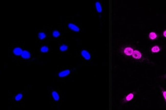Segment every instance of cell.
Listing matches in <instances>:
<instances>
[{
  "mask_svg": "<svg viewBox=\"0 0 166 110\" xmlns=\"http://www.w3.org/2000/svg\"><path fill=\"white\" fill-rule=\"evenodd\" d=\"M71 73V71L70 70H65L62 71H61L60 72L58 73V76L59 77L63 78L65 77L68 76Z\"/></svg>",
  "mask_w": 166,
  "mask_h": 110,
  "instance_id": "obj_6",
  "label": "cell"
},
{
  "mask_svg": "<svg viewBox=\"0 0 166 110\" xmlns=\"http://www.w3.org/2000/svg\"><path fill=\"white\" fill-rule=\"evenodd\" d=\"M134 50L131 47H126L124 49L123 52H124V53L125 55L130 56H132V53H133V52H134Z\"/></svg>",
  "mask_w": 166,
  "mask_h": 110,
  "instance_id": "obj_2",
  "label": "cell"
},
{
  "mask_svg": "<svg viewBox=\"0 0 166 110\" xmlns=\"http://www.w3.org/2000/svg\"><path fill=\"white\" fill-rule=\"evenodd\" d=\"M38 37L41 40H44L46 37V34L44 32H40L38 34Z\"/></svg>",
  "mask_w": 166,
  "mask_h": 110,
  "instance_id": "obj_15",
  "label": "cell"
},
{
  "mask_svg": "<svg viewBox=\"0 0 166 110\" xmlns=\"http://www.w3.org/2000/svg\"><path fill=\"white\" fill-rule=\"evenodd\" d=\"M135 94V92H133L131 93H129V94L127 95V96H126L122 100L123 103H127V102H128L132 100L133 99H134Z\"/></svg>",
  "mask_w": 166,
  "mask_h": 110,
  "instance_id": "obj_1",
  "label": "cell"
},
{
  "mask_svg": "<svg viewBox=\"0 0 166 110\" xmlns=\"http://www.w3.org/2000/svg\"><path fill=\"white\" fill-rule=\"evenodd\" d=\"M21 56L24 59H28L31 57V54L28 51L24 50L21 55Z\"/></svg>",
  "mask_w": 166,
  "mask_h": 110,
  "instance_id": "obj_7",
  "label": "cell"
},
{
  "mask_svg": "<svg viewBox=\"0 0 166 110\" xmlns=\"http://www.w3.org/2000/svg\"><path fill=\"white\" fill-rule=\"evenodd\" d=\"M52 95L53 97V98L54 99V100L55 101H58L59 99H60V96L58 94V93L55 91H53L52 92Z\"/></svg>",
  "mask_w": 166,
  "mask_h": 110,
  "instance_id": "obj_12",
  "label": "cell"
},
{
  "mask_svg": "<svg viewBox=\"0 0 166 110\" xmlns=\"http://www.w3.org/2000/svg\"><path fill=\"white\" fill-rule=\"evenodd\" d=\"M68 27L70 29H71V30H72L74 32H78L80 31V28H79V27L74 24L69 23L68 25Z\"/></svg>",
  "mask_w": 166,
  "mask_h": 110,
  "instance_id": "obj_5",
  "label": "cell"
},
{
  "mask_svg": "<svg viewBox=\"0 0 166 110\" xmlns=\"http://www.w3.org/2000/svg\"><path fill=\"white\" fill-rule=\"evenodd\" d=\"M158 37H159L158 35L156 33L154 32H151L149 34V39L151 40H157Z\"/></svg>",
  "mask_w": 166,
  "mask_h": 110,
  "instance_id": "obj_9",
  "label": "cell"
},
{
  "mask_svg": "<svg viewBox=\"0 0 166 110\" xmlns=\"http://www.w3.org/2000/svg\"><path fill=\"white\" fill-rule=\"evenodd\" d=\"M163 36L166 38V30H165L164 32H163Z\"/></svg>",
  "mask_w": 166,
  "mask_h": 110,
  "instance_id": "obj_20",
  "label": "cell"
},
{
  "mask_svg": "<svg viewBox=\"0 0 166 110\" xmlns=\"http://www.w3.org/2000/svg\"><path fill=\"white\" fill-rule=\"evenodd\" d=\"M81 55L85 60H89L91 58V55L90 53L86 50H83L81 52Z\"/></svg>",
  "mask_w": 166,
  "mask_h": 110,
  "instance_id": "obj_4",
  "label": "cell"
},
{
  "mask_svg": "<svg viewBox=\"0 0 166 110\" xmlns=\"http://www.w3.org/2000/svg\"><path fill=\"white\" fill-rule=\"evenodd\" d=\"M95 6H96L97 11L98 13H101L102 12V7L101 6V4L99 2L97 1L96 2Z\"/></svg>",
  "mask_w": 166,
  "mask_h": 110,
  "instance_id": "obj_11",
  "label": "cell"
},
{
  "mask_svg": "<svg viewBox=\"0 0 166 110\" xmlns=\"http://www.w3.org/2000/svg\"><path fill=\"white\" fill-rule=\"evenodd\" d=\"M159 89L160 90V91H161V92H162V94L164 98L165 101L166 103V90H165L164 89V88L163 87H162L161 86H159Z\"/></svg>",
  "mask_w": 166,
  "mask_h": 110,
  "instance_id": "obj_13",
  "label": "cell"
},
{
  "mask_svg": "<svg viewBox=\"0 0 166 110\" xmlns=\"http://www.w3.org/2000/svg\"><path fill=\"white\" fill-rule=\"evenodd\" d=\"M23 94H21V93H19V94H17L15 97V100L16 101H20L22 98H23Z\"/></svg>",
  "mask_w": 166,
  "mask_h": 110,
  "instance_id": "obj_17",
  "label": "cell"
},
{
  "mask_svg": "<svg viewBox=\"0 0 166 110\" xmlns=\"http://www.w3.org/2000/svg\"><path fill=\"white\" fill-rule=\"evenodd\" d=\"M52 35L54 37L57 38V37H58L60 35V33L58 30H56L53 31V32H52Z\"/></svg>",
  "mask_w": 166,
  "mask_h": 110,
  "instance_id": "obj_18",
  "label": "cell"
},
{
  "mask_svg": "<svg viewBox=\"0 0 166 110\" xmlns=\"http://www.w3.org/2000/svg\"><path fill=\"white\" fill-rule=\"evenodd\" d=\"M142 56L143 55L142 54V53L139 51V50H135L134 51V52L132 53V57L136 59H140L142 58Z\"/></svg>",
  "mask_w": 166,
  "mask_h": 110,
  "instance_id": "obj_3",
  "label": "cell"
},
{
  "mask_svg": "<svg viewBox=\"0 0 166 110\" xmlns=\"http://www.w3.org/2000/svg\"><path fill=\"white\" fill-rule=\"evenodd\" d=\"M162 50V48L160 46L158 45H156L153 46L151 48V52L152 53H158L160 52Z\"/></svg>",
  "mask_w": 166,
  "mask_h": 110,
  "instance_id": "obj_10",
  "label": "cell"
},
{
  "mask_svg": "<svg viewBox=\"0 0 166 110\" xmlns=\"http://www.w3.org/2000/svg\"><path fill=\"white\" fill-rule=\"evenodd\" d=\"M23 50L21 48L16 47L13 49V53L16 56H20L21 55L22 53H23Z\"/></svg>",
  "mask_w": 166,
  "mask_h": 110,
  "instance_id": "obj_8",
  "label": "cell"
},
{
  "mask_svg": "<svg viewBox=\"0 0 166 110\" xmlns=\"http://www.w3.org/2000/svg\"><path fill=\"white\" fill-rule=\"evenodd\" d=\"M49 47L47 46H43L41 48V51L42 53H47L49 51Z\"/></svg>",
  "mask_w": 166,
  "mask_h": 110,
  "instance_id": "obj_16",
  "label": "cell"
},
{
  "mask_svg": "<svg viewBox=\"0 0 166 110\" xmlns=\"http://www.w3.org/2000/svg\"><path fill=\"white\" fill-rule=\"evenodd\" d=\"M68 46L67 45H65V44H63V45H61L59 47V50L62 52H65L66 50H68Z\"/></svg>",
  "mask_w": 166,
  "mask_h": 110,
  "instance_id": "obj_14",
  "label": "cell"
},
{
  "mask_svg": "<svg viewBox=\"0 0 166 110\" xmlns=\"http://www.w3.org/2000/svg\"><path fill=\"white\" fill-rule=\"evenodd\" d=\"M160 78H161L162 80L166 79V74L162 75L161 77H160Z\"/></svg>",
  "mask_w": 166,
  "mask_h": 110,
  "instance_id": "obj_19",
  "label": "cell"
}]
</instances>
